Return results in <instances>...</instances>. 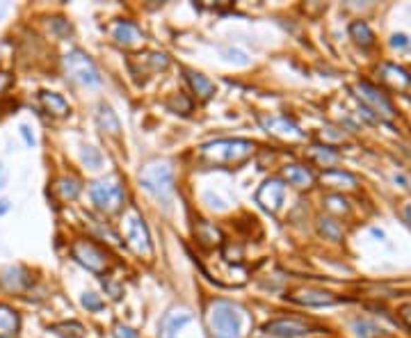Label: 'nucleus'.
<instances>
[{
    "label": "nucleus",
    "mask_w": 411,
    "mask_h": 338,
    "mask_svg": "<svg viewBox=\"0 0 411 338\" xmlns=\"http://www.w3.org/2000/svg\"><path fill=\"white\" fill-rule=\"evenodd\" d=\"M254 153V142L229 138V140H215L201 147V156L210 165H240Z\"/></svg>",
    "instance_id": "obj_1"
},
{
    "label": "nucleus",
    "mask_w": 411,
    "mask_h": 338,
    "mask_svg": "<svg viewBox=\"0 0 411 338\" xmlns=\"http://www.w3.org/2000/svg\"><path fill=\"white\" fill-rule=\"evenodd\" d=\"M208 332L210 338H240L242 334V315L238 306L218 299L208 308Z\"/></svg>",
    "instance_id": "obj_2"
},
{
    "label": "nucleus",
    "mask_w": 411,
    "mask_h": 338,
    "mask_svg": "<svg viewBox=\"0 0 411 338\" xmlns=\"http://www.w3.org/2000/svg\"><path fill=\"white\" fill-rule=\"evenodd\" d=\"M90 195H92V201L96 204V208L105 212V215H114V212H119L126 204V188L117 174L105 176L101 181H94L90 186Z\"/></svg>",
    "instance_id": "obj_3"
},
{
    "label": "nucleus",
    "mask_w": 411,
    "mask_h": 338,
    "mask_svg": "<svg viewBox=\"0 0 411 338\" xmlns=\"http://www.w3.org/2000/svg\"><path fill=\"white\" fill-rule=\"evenodd\" d=\"M140 183L155 199L169 201L172 192H174V169L169 162H165V160L149 162L140 174Z\"/></svg>",
    "instance_id": "obj_4"
},
{
    "label": "nucleus",
    "mask_w": 411,
    "mask_h": 338,
    "mask_svg": "<svg viewBox=\"0 0 411 338\" xmlns=\"http://www.w3.org/2000/svg\"><path fill=\"white\" fill-rule=\"evenodd\" d=\"M64 71L73 83L83 85V87L101 85V76H99V69H96L94 60L85 51H81V48H73V51H68L64 55Z\"/></svg>",
    "instance_id": "obj_5"
},
{
    "label": "nucleus",
    "mask_w": 411,
    "mask_h": 338,
    "mask_svg": "<svg viewBox=\"0 0 411 338\" xmlns=\"http://www.w3.org/2000/svg\"><path fill=\"white\" fill-rule=\"evenodd\" d=\"M121 224H124L126 245H129L135 254L149 256L151 254V234H149V227H146L144 217L140 215V210H137V208L126 210Z\"/></svg>",
    "instance_id": "obj_6"
},
{
    "label": "nucleus",
    "mask_w": 411,
    "mask_h": 338,
    "mask_svg": "<svg viewBox=\"0 0 411 338\" xmlns=\"http://www.w3.org/2000/svg\"><path fill=\"white\" fill-rule=\"evenodd\" d=\"M71 256L94 274H103L110 265V256L105 254V249L92 243V240H76L71 245Z\"/></svg>",
    "instance_id": "obj_7"
},
{
    "label": "nucleus",
    "mask_w": 411,
    "mask_h": 338,
    "mask_svg": "<svg viewBox=\"0 0 411 338\" xmlns=\"http://www.w3.org/2000/svg\"><path fill=\"white\" fill-rule=\"evenodd\" d=\"M357 94H359V99L364 101L366 105H370L375 112H377V117H384V119H393L395 117V110H393V105H391V101L386 99L384 94H381L375 85H370V83H359L357 85Z\"/></svg>",
    "instance_id": "obj_8"
},
{
    "label": "nucleus",
    "mask_w": 411,
    "mask_h": 338,
    "mask_svg": "<svg viewBox=\"0 0 411 338\" xmlns=\"http://www.w3.org/2000/svg\"><path fill=\"white\" fill-rule=\"evenodd\" d=\"M263 332L279 338H299L311 332V325L304 320H297V318H277V320L263 325Z\"/></svg>",
    "instance_id": "obj_9"
},
{
    "label": "nucleus",
    "mask_w": 411,
    "mask_h": 338,
    "mask_svg": "<svg viewBox=\"0 0 411 338\" xmlns=\"http://www.w3.org/2000/svg\"><path fill=\"white\" fill-rule=\"evenodd\" d=\"M283 197H286V186H283L281 179H268L256 192V201L268 212H279Z\"/></svg>",
    "instance_id": "obj_10"
},
{
    "label": "nucleus",
    "mask_w": 411,
    "mask_h": 338,
    "mask_svg": "<svg viewBox=\"0 0 411 338\" xmlns=\"http://www.w3.org/2000/svg\"><path fill=\"white\" fill-rule=\"evenodd\" d=\"M0 286H3L7 293L21 295L32 286V277L23 265H9L5 270H0Z\"/></svg>",
    "instance_id": "obj_11"
},
{
    "label": "nucleus",
    "mask_w": 411,
    "mask_h": 338,
    "mask_svg": "<svg viewBox=\"0 0 411 338\" xmlns=\"http://www.w3.org/2000/svg\"><path fill=\"white\" fill-rule=\"evenodd\" d=\"M110 35H112V40L124 48L140 46L144 42V32L133 21H129V18H119V21H114L110 25Z\"/></svg>",
    "instance_id": "obj_12"
},
{
    "label": "nucleus",
    "mask_w": 411,
    "mask_h": 338,
    "mask_svg": "<svg viewBox=\"0 0 411 338\" xmlns=\"http://www.w3.org/2000/svg\"><path fill=\"white\" fill-rule=\"evenodd\" d=\"M261 123L266 126L268 133L277 135L281 140H302L304 133H302L295 123L288 121V117H261Z\"/></svg>",
    "instance_id": "obj_13"
},
{
    "label": "nucleus",
    "mask_w": 411,
    "mask_h": 338,
    "mask_svg": "<svg viewBox=\"0 0 411 338\" xmlns=\"http://www.w3.org/2000/svg\"><path fill=\"white\" fill-rule=\"evenodd\" d=\"M286 299L295 304H304V306H329L336 304V297L325 291H316V288H304V291H295L286 295Z\"/></svg>",
    "instance_id": "obj_14"
},
{
    "label": "nucleus",
    "mask_w": 411,
    "mask_h": 338,
    "mask_svg": "<svg viewBox=\"0 0 411 338\" xmlns=\"http://www.w3.org/2000/svg\"><path fill=\"white\" fill-rule=\"evenodd\" d=\"M379 78H381V83H386L391 90H407V87L411 85V76L395 64H381Z\"/></svg>",
    "instance_id": "obj_15"
},
{
    "label": "nucleus",
    "mask_w": 411,
    "mask_h": 338,
    "mask_svg": "<svg viewBox=\"0 0 411 338\" xmlns=\"http://www.w3.org/2000/svg\"><path fill=\"white\" fill-rule=\"evenodd\" d=\"M21 330V315L9 304H0V338H12Z\"/></svg>",
    "instance_id": "obj_16"
},
{
    "label": "nucleus",
    "mask_w": 411,
    "mask_h": 338,
    "mask_svg": "<svg viewBox=\"0 0 411 338\" xmlns=\"http://www.w3.org/2000/svg\"><path fill=\"white\" fill-rule=\"evenodd\" d=\"M39 103H42V108L48 112V114H53V117H66L68 112V103L62 94H57V92H39Z\"/></svg>",
    "instance_id": "obj_17"
},
{
    "label": "nucleus",
    "mask_w": 411,
    "mask_h": 338,
    "mask_svg": "<svg viewBox=\"0 0 411 338\" xmlns=\"http://www.w3.org/2000/svg\"><path fill=\"white\" fill-rule=\"evenodd\" d=\"M194 236H197V240L203 245V247H218L224 243V236H222V231L210 224V222H206V219H199L197 224H194Z\"/></svg>",
    "instance_id": "obj_18"
},
{
    "label": "nucleus",
    "mask_w": 411,
    "mask_h": 338,
    "mask_svg": "<svg viewBox=\"0 0 411 338\" xmlns=\"http://www.w3.org/2000/svg\"><path fill=\"white\" fill-rule=\"evenodd\" d=\"M283 179H286L290 186H295L299 190L311 188L313 181H316V179H313L311 169L304 167V165H286V167H283Z\"/></svg>",
    "instance_id": "obj_19"
},
{
    "label": "nucleus",
    "mask_w": 411,
    "mask_h": 338,
    "mask_svg": "<svg viewBox=\"0 0 411 338\" xmlns=\"http://www.w3.org/2000/svg\"><path fill=\"white\" fill-rule=\"evenodd\" d=\"M81 190H83V186H81V181H78L76 176H62V179H57L55 186H53L55 197L60 199V201H73V199H78Z\"/></svg>",
    "instance_id": "obj_20"
},
{
    "label": "nucleus",
    "mask_w": 411,
    "mask_h": 338,
    "mask_svg": "<svg viewBox=\"0 0 411 338\" xmlns=\"http://www.w3.org/2000/svg\"><path fill=\"white\" fill-rule=\"evenodd\" d=\"M185 78H188L190 87H192V92L199 96L201 101H208L215 96V85L206 78L203 73H197V71H190V69H185Z\"/></svg>",
    "instance_id": "obj_21"
},
{
    "label": "nucleus",
    "mask_w": 411,
    "mask_h": 338,
    "mask_svg": "<svg viewBox=\"0 0 411 338\" xmlns=\"http://www.w3.org/2000/svg\"><path fill=\"white\" fill-rule=\"evenodd\" d=\"M192 320L190 313L185 311H176V313H169L167 318L162 320V327H160V338H176V334H179L185 325H188Z\"/></svg>",
    "instance_id": "obj_22"
},
{
    "label": "nucleus",
    "mask_w": 411,
    "mask_h": 338,
    "mask_svg": "<svg viewBox=\"0 0 411 338\" xmlns=\"http://www.w3.org/2000/svg\"><path fill=\"white\" fill-rule=\"evenodd\" d=\"M96 121H99V126H101L103 133L119 135V131H121L119 119H117V114L112 112L110 105H105V103L99 105V112H96Z\"/></svg>",
    "instance_id": "obj_23"
},
{
    "label": "nucleus",
    "mask_w": 411,
    "mask_h": 338,
    "mask_svg": "<svg viewBox=\"0 0 411 338\" xmlns=\"http://www.w3.org/2000/svg\"><path fill=\"white\" fill-rule=\"evenodd\" d=\"M322 183H327L329 188H355L357 186V179L352 176L350 171L327 169L325 174H322Z\"/></svg>",
    "instance_id": "obj_24"
},
{
    "label": "nucleus",
    "mask_w": 411,
    "mask_h": 338,
    "mask_svg": "<svg viewBox=\"0 0 411 338\" xmlns=\"http://www.w3.org/2000/svg\"><path fill=\"white\" fill-rule=\"evenodd\" d=\"M309 158L313 162H318L320 167H331L338 162V153L329 147H318V144H313V147H309Z\"/></svg>",
    "instance_id": "obj_25"
},
{
    "label": "nucleus",
    "mask_w": 411,
    "mask_h": 338,
    "mask_svg": "<svg viewBox=\"0 0 411 338\" xmlns=\"http://www.w3.org/2000/svg\"><path fill=\"white\" fill-rule=\"evenodd\" d=\"M350 35H352V40H355L359 46H364V48L373 46V42H375L373 30H370L368 23H364V21L352 23V25H350Z\"/></svg>",
    "instance_id": "obj_26"
},
{
    "label": "nucleus",
    "mask_w": 411,
    "mask_h": 338,
    "mask_svg": "<svg viewBox=\"0 0 411 338\" xmlns=\"http://www.w3.org/2000/svg\"><path fill=\"white\" fill-rule=\"evenodd\" d=\"M51 332H55L60 338H85V330L81 322H60L53 325Z\"/></svg>",
    "instance_id": "obj_27"
},
{
    "label": "nucleus",
    "mask_w": 411,
    "mask_h": 338,
    "mask_svg": "<svg viewBox=\"0 0 411 338\" xmlns=\"http://www.w3.org/2000/svg\"><path fill=\"white\" fill-rule=\"evenodd\" d=\"M318 231L322 236H325L327 240H340L342 238V227L338 224V222L329 219V217H322L318 222Z\"/></svg>",
    "instance_id": "obj_28"
},
{
    "label": "nucleus",
    "mask_w": 411,
    "mask_h": 338,
    "mask_svg": "<svg viewBox=\"0 0 411 338\" xmlns=\"http://www.w3.org/2000/svg\"><path fill=\"white\" fill-rule=\"evenodd\" d=\"M87 222H90V227L99 234L103 240H107V243H112V245H121V240H119V236L114 234V231L107 227V224H101L99 219H94L92 215H87Z\"/></svg>",
    "instance_id": "obj_29"
},
{
    "label": "nucleus",
    "mask_w": 411,
    "mask_h": 338,
    "mask_svg": "<svg viewBox=\"0 0 411 338\" xmlns=\"http://www.w3.org/2000/svg\"><path fill=\"white\" fill-rule=\"evenodd\" d=\"M172 110H176V112H181V114H188L190 110H192V101L190 99H185L183 94H176L174 99L167 103Z\"/></svg>",
    "instance_id": "obj_30"
},
{
    "label": "nucleus",
    "mask_w": 411,
    "mask_h": 338,
    "mask_svg": "<svg viewBox=\"0 0 411 338\" xmlns=\"http://www.w3.org/2000/svg\"><path fill=\"white\" fill-rule=\"evenodd\" d=\"M325 208L331 210V212H345L350 206H347V201L342 199L340 195H329V197L325 199Z\"/></svg>",
    "instance_id": "obj_31"
},
{
    "label": "nucleus",
    "mask_w": 411,
    "mask_h": 338,
    "mask_svg": "<svg viewBox=\"0 0 411 338\" xmlns=\"http://www.w3.org/2000/svg\"><path fill=\"white\" fill-rule=\"evenodd\" d=\"M83 306L87 308V311H103V299L96 295V293H85L83 295Z\"/></svg>",
    "instance_id": "obj_32"
},
{
    "label": "nucleus",
    "mask_w": 411,
    "mask_h": 338,
    "mask_svg": "<svg viewBox=\"0 0 411 338\" xmlns=\"http://www.w3.org/2000/svg\"><path fill=\"white\" fill-rule=\"evenodd\" d=\"M83 160L87 162V167L96 169V167L101 165V153L96 151L94 147H85V151H83Z\"/></svg>",
    "instance_id": "obj_33"
},
{
    "label": "nucleus",
    "mask_w": 411,
    "mask_h": 338,
    "mask_svg": "<svg viewBox=\"0 0 411 338\" xmlns=\"http://www.w3.org/2000/svg\"><path fill=\"white\" fill-rule=\"evenodd\" d=\"M114 338H140V334H137L133 327L129 325H121V322H117L114 325V330H112Z\"/></svg>",
    "instance_id": "obj_34"
},
{
    "label": "nucleus",
    "mask_w": 411,
    "mask_h": 338,
    "mask_svg": "<svg viewBox=\"0 0 411 338\" xmlns=\"http://www.w3.org/2000/svg\"><path fill=\"white\" fill-rule=\"evenodd\" d=\"M357 327V334H359V338H373V336H377V330L373 325H368V322H357L355 325Z\"/></svg>",
    "instance_id": "obj_35"
},
{
    "label": "nucleus",
    "mask_w": 411,
    "mask_h": 338,
    "mask_svg": "<svg viewBox=\"0 0 411 338\" xmlns=\"http://www.w3.org/2000/svg\"><path fill=\"white\" fill-rule=\"evenodd\" d=\"M18 133H21V138H23V142H25V147H35L37 144V140H35V135H32V131H30V126H25V123H21V128H18Z\"/></svg>",
    "instance_id": "obj_36"
},
{
    "label": "nucleus",
    "mask_w": 411,
    "mask_h": 338,
    "mask_svg": "<svg viewBox=\"0 0 411 338\" xmlns=\"http://www.w3.org/2000/svg\"><path fill=\"white\" fill-rule=\"evenodd\" d=\"M14 78H12V73H7V71H0V96H3L9 87H12Z\"/></svg>",
    "instance_id": "obj_37"
},
{
    "label": "nucleus",
    "mask_w": 411,
    "mask_h": 338,
    "mask_svg": "<svg viewBox=\"0 0 411 338\" xmlns=\"http://www.w3.org/2000/svg\"><path fill=\"white\" fill-rule=\"evenodd\" d=\"M400 318H403V320H405V325H409V327H411V304L403 306V311H400Z\"/></svg>",
    "instance_id": "obj_38"
},
{
    "label": "nucleus",
    "mask_w": 411,
    "mask_h": 338,
    "mask_svg": "<svg viewBox=\"0 0 411 338\" xmlns=\"http://www.w3.org/2000/svg\"><path fill=\"white\" fill-rule=\"evenodd\" d=\"M391 44H393V46L398 48V46H407L409 42H407V37H405V35H395V37H393V42H391Z\"/></svg>",
    "instance_id": "obj_39"
},
{
    "label": "nucleus",
    "mask_w": 411,
    "mask_h": 338,
    "mask_svg": "<svg viewBox=\"0 0 411 338\" xmlns=\"http://www.w3.org/2000/svg\"><path fill=\"white\" fill-rule=\"evenodd\" d=\"M7 186V171L3 167V162H0V190H3Z\"/></svg>",
    "instance_id": "obj_40"
},
{
    "label": "nucleus",
    "mask_w": 411,
    "mask_h": 338,
    "mask_svg": "<svg viewBox=\"0 0 411 338\" xmlns=\"http://www.w3.org/2000/svg\"><path fill=\"white\" fill-rule=\"evenodd\" d=\"M7 210H9V201L7 199H0V217H3Z\"/></svg>",
    "instance_id": "obj_41"
},
{
    "label": "nucleus",
    "mask_w": 411,
    "mask_h": 338,
    "mask_svg": "<svg viewBox=\"0 0 411 338\" xmlns=\"http://www.w3.org/2000/svg\"><path fill=\"white\" fill-rule=\"evenodd\" d=\"M5 14V7H0V16H3Z\"/></svg>",
    "instance_id": "obj_42"
}]
</instances>
